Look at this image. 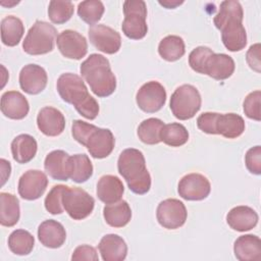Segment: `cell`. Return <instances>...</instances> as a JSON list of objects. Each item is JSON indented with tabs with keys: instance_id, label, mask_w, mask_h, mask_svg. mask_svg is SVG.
<instances>
[{
	"instance_id": "obj_10",
	"label": "cell",
	"mask_w": 261,
	"mask_h": 261,
	"mask_svg": "<svg viewBox=\"0 0 261 261\" xmlns=\"http://www.w3.org/2000/svg\"><path fill=\"white\" fill-rule=\"evenodd\" d=\"M179 196L188 201H201L206 199L211 192L210 181L200 173H189L181 177L178 182Z\"/></svg>"
},
{
	"instance_id": "obj_11",
	"label": "cell",
	"mask_w": 261,
	"mask_h": 261,
	"mask_svg": "<svg viewBox=\"0 0 261 261\" xmlns=\"http://www.w3.org/2000/svg\"><path fill=\"white\" fill-rule=\"evenodd\" d=\"M91 44L99 51L106 54H114L121 47L119 33L105 24L92 25L88 31Z\"/></svg>"
},
{
	"instance_id": "obj_39",
	"label": "cell",
	"mask_w": 261,
	"mask_h": 261,
	"mask_svg": "<svg viewBox=\"0 0 261 261\" xmlns=\"http://www.w3.org/2000/svg\"><path fill=\"white\" fill-rule=\"evenodd\" d=\"M65 189L66 186L64 185H56L50 190L44 201L45 208L49 213L53 215L63 213L64 208L62 204V197Z\"/></svg>"
},
{
	"instance_id": "obj_47",
	"label": "cell",
	"mask_w": 261,
	"mask_h": 261,
	"mask_svg": "<svg viewBox=\"0 0 261 261\" xmlns=\"http://www.w3.org/2000/svg\"><path fill=\"white\" fill-rule=\"evenodd\" d=\"M0 166H1V179H2L1 180V186H3L10 176L11 165H10L9 161H7L4 158H1L0 159Z\"/></svg>"
},
{
	"instance_id": "obj_19",
	"label": "cell",
	"mask_w": 261,
	"mask_h": 261,
	"mask_svg": "<svg viewBox=\"0 0 261 261\" xmlns=\"http://www.w3.org/2000/svg\"><path fill=\"white\" fill-rule=\"evenodd\" d=\"M1 112L10 119L19 120L24 118L30 105L27 98L17 91H7L1 97Z\"/></svg>"
},
{
	"instance_id": "obj_26",
	"label": "cell",
	"mask_w": 261,
	"mask_h": 261,
	"mask_svg": "<svg viewBox=\"0 0 261 261\" xmlns=\"http://www.w3.org/2000/svg\"><path fill=\"white\" fill-rule=\"evenodd\" d=\"M11 154L13 159L20 164L30 162L37 154L38 144L35 138L28 134L15 137L11 142Z\"/></svg>"
},
{
	"instance_id": "obj_4",
	"label": "cell",
	"mask_w": 261,
	"mask_h": 261,
	"mask_svg": "<svg viewBox=\"0 0 261 261\" xmlns=\"http://www.w3.org/2000/svg\"><path fill=\"white\" fill-rule=\"evenodd\" d=\"M56 36L57 32L53 24L36 20L22 42V49L30 55L47 54L53 50Z\"/></svg>"
},
{
	"instance_id": "obj_14",
	"label": "cell",
	"mask_w": 261,
	"mask_h": 261,
	"mask_svg": "<svg viewBox=\"0 0 261 261\" xmlns=\"http://www.w3.org/2000/svg\"><path fill=\"white\" fill-rule=\"evenodd\" d=\"M218 30L224 47L231 52L243 50L247 45V33L243 25V18H231L223 22Z\"/></svg>"
},
{
	"instance_id": "obj_30",
	"label": "cell",
	"mask_w": 261,
	"mask_h": 261,
	"mask_svg": "<svg viewBox=\"0 0 261 261\" xmlns=\"http://www.w3.org/2000/svg\"><path fill=\"white\" fill-rule=\"evenodd\" d=\"M24 33V27L20 18L14 15L5 16L1 20V41L5 46H16Z\"/></svg>"
},
{
	"instance_id": "obj_23",
	"label": "cell",
	"mask_w": 261,
	"mask_h": 261,
	"mask_svg": "<svg viewBox=\"0 0 261 261\" xmlns=\"http://www.w3.org/2000/svg\"><path fill=\"white\" fill-rule=\"evenodd\" d=\"M98 249L104 261H122L127 255L126 243L115 233L105 234L101 239Z\"/></svg>"
},
{
	"instance_id": "obj_28",
	"label": "cell",
	"mask_w": 261,
	"mask_h": 261,
	"mask_svg": "<svg viewBox=\"0 0 261 261\" xmlns=\"http://www.w3.org/2000/svg\"><path fill=\"white\" fill-rule=\"evenodd\" d=\"M103 216L106 223L112 227H123L132 218V210L124 200L107 204L103 209Z\"/></svg>"
},
{
	"instance_id": "obj_44",
	"label": "cell",
	"mask_w": 261,
	"mask_h": 261,
	"mask_svg": "<svg viewBox=\"0 0 261 261\" xmlns=\"http://www.w3.org/2000/svg\"><path fill=\"white\" fill-rule=\"evenodd\" d=\"M217 112H204L197 118V126L203 133L209 135H216V120Z\"/></svg>"
},
{
	"instance_id": "obj_27",
	"label": "cell",
	"mask_w": 261,
	"mask_h": 261,
	"mask_svg": "<svg viewBox=\"0 0 261 261\" xmlns=\"http://www.w3.org/2000/svg\"><path fill=\"white\" fill-rule=\"evenodd\" d=\"M245 130L244 118L236 113L218 114L216 120V135H221L226 139H236Z\"/></svg>"
},
{
	"instance_id": "obj_12",
	"label": "cell",
	"mask_w": 261,
	"mask_h": 261,
	"mask_svg": "<svg viewBox=\"0 0 261 261\" xmlns=\"http://www.w3.org/2000/svg\"><path fill=\"white\" fill-rule=\"evenodd\" d=\"M57 48L60 53L69 59L80 60L88 52V43L86 38L72 30L62 31L56 39Z\"/></svg>"
},
{
	"instance_id": "obj_40",
	"label": "cell",
	"mask_w": 261,
	"mask_h": 261,
	"mask_svg": "<svg viewBox=\"0 0 261 261\" xmlns=\"http://www.w3.org/2000/svg\"><path fill=\"white\" fill-rule=\"evenodd\" d=\"M260 99H261V92L260 90H256L248 94L243 103V108L246 116L256 121H260L261 119Z\"/></svg>"
},
{
	"instance_id": "obj_34",
	"label": "cell",
	"mask_w": 261,
	"mask_h": 261,
	"mask_svg": "<svg viewBox=\"0 0 261 261\" xmlns=\"http://www.w3.org/2000/svg\"><path fill=\"white\" fill-rule=\"evenodd\" d=\"M34 245L35 239L33 234L24 229H15L8 237V248L15 255H29Z\"/></svg>"
},
{
	"instance_id": "obj_33",
	"label": "cell",
	"mask_w": 261,
	"mask_h": 261,
	"mask_svg": "<svg viewBox=\"0 0 261 261\" xmlns=\"http://www.w3.org/2000/svg\"><path fill=\"white\" fill-rule=\"evenodd\" d=\"M164 123L161 119L151 117L143 120L137 129L139 139L147 145H156L161 142V130Z\"/></svg>"
},
{
	"instance_id": "obj_1",
	"label": "cell",
	"mask_w": 261,
	"mask_h": 261,
	"mask_svg": "<svg viewBox=\"0 0 261 261\" xmlns=\"http://www.w3.org/2000/svg\"><path fill=\"white\" fill-rule=\"evenodd\" d=\"M57 92L61 99L74 106L75 110L85 118L93 120L99 114V104L93 98L83 79L71 72L62 73L56 84Z\"/></svg>"
},
{
	"instance_id": "obj_20",
	"label": "cell",
	"mask_w": 261,
	"mask_h": 261,
	"mask_svg": "<svg viewBox=\"0 0 261 261\" xmlns=\"http://www.w3.org/2000/svg\"><path fill=\"white\" fill-rule=\"evenodd\" d=\"M38 239L43 246L50 249H57L64 244L66 231L60 222L54 219H48L39 225Z\"/></svg>"
},
{
	"instance_id": "obj_5",
	"label": "cell",
	"mask_w": 261,
	"mask_h": 261,
	"mask_svg": "<svg viewBox=\"0 0 261 261\" xmlns=\"http://www.w3.org/2000/svg\"><path fill=\"white\" fill-rule=\"evenodd\" d=\"M202 99L199 91L192 85H181L175 89L170 97V109L174 117L188 120L200 110Z\"/></svg>"
},
{
	"instance_id": "obj_37",
	"label": "cell",
	"mask_w": 261,
	"mask_h": 261,
	"mask_svg": "<svg viewBox=\"0 0 261 261\" xmlns=\"http://www.w3.org/2000/svg\"><path fill=\"white\" fill-rule=\"evenodd\" d=\"M73 3L70 1H50L48 16L53 23L61 24L68 21L73 14Z\"/></svg>"
},
{
	"instance_id": "obj_13",
	"label": "cell",
	"mask_w": 261,
	"mask_h": 261,
	"mask_svg": "<svg viewBox=\"0 0 261 261\" xmlns=\"http://www.w3.org/2000/svg\"><path fill=\"white\" fill-rule=\"evenodd\" d=\"M48 186L47 175L38 169L25 171L18 180V194L28 201L39 199L46 191Z\"/></svg>"
},
{
	"instance_id": "obj_18",
	"label": "cell",
	"mask_w": 261,
	"mask_h": 261,
	"mask_svg": "<svg viewBox=\"0 0 261 261\" xmlns=\"http://www.w3.org/2000/svg\"><path fill=\"white\" fill-rule=\"evenodd\" d=\"M234 67V61L229 55L213 52L206 60L203 74L216 81H223L232 75Z\"/></svg>"
},
{
	"instance_id": "obj_48",
	"label": "cell",
	"mask_w": 261,
	"mask_h": 261,
	"mask_svg": "<svg viewBox=\"0 0 261 261\" xmlns=\"http://www.w3.org/2000/svg\"><path fill=\"white\" fill-rule=\"evenodd\" d=\"M184 1H170V0H165V1H159V4L164 6L167 9H173L177 7L178 5L182 4Z\"/></svg>"
},
{
	"instance_id": "obj_36",
	"label": "cell",
	"mask_w": 261,
	"mask_h": 261,
	"mask_svg": "<svg viewBox=\"0 0 261 261\" xmlns=\"http://www.w3.org/2000/svg\"><path fill=\"white\" fill-rule=\"evenodd\" d=\"M104 10V4L99 0L82 1L77 5V14L80 18L91 27L98 23L102 18Z\"/></svg>"
},
{
	"instance_id": "obj_3",
	"label": "cell",
	"mask_w": 261,
	"mask_h": 261,
	"mask_svg": "<svg viewBox=\"0 0 261 261\" xmlns=\"http://www.w3.org/2000/svg\"><path fill=\"white\" fill-rule=\"evenodd\" d=\"M82 76L92 92L100 97H108L116 89V77L111 70L109 60L101 54H91L80 66Z\"/></svg>"
},
{
	"instance_id": "obj_43",
	"label": "cell",
	"mask_w": 261,
	"mask_h": 261,
	"mask_svg": "<svg viewBox=\"0 0 261 261\" xmlns=\"http://www.w3.org/2000/svg\"><path fill=\"white\" fill-rule=\"evenodd\" d=\"M245 163L247 169L256 175L261 173V147L255 146L250 148L245 155Z\"/></svg>"
},
{
	"instance_id": "obj_24",
	"label": "cell",
	"mask_w": 261,
	"mask_h": 261,
	"mask_svg": "<svg viewBox=\"0 0 261 261\" xmlns=\"http://www.w3.org/2000/svg\"><path fill=\"white\" fill-rule=\"evenodd\" d=\"M124 193L122 181L115 175L106 174L100 177L97 184L96 194L100 201L105 204H112L121 200Z\"/></svg>"
},
{
	"instance_id": "obj_32",
	"label": "cell",
	"mask_w": 261,
	"mask_h": 261,
	"mask_svg": "<svg viewBox=\"0 0 261 261\" xmlns=\"http://www.w3.org/2000/svg\"><path fill=\"white\" fill-rule=\"evenodd\" d=\"M93 175V164L86 154H75L70 156L69 178L74 182L82 184Z\"/></svg>"
},
{
	"instance_id": "obj_35",
	"label": "cell",
	"mask_w": 261,
	"mask_h": 261,
	"mask_svg": "<svg viewBox=\"0 0 261 261\" xmlns=\"http://www.w3.org/2000/svg\"><path fill=\"white\" fill-rule=\"evenodd\" d=\"M189 141V132L177 122L164 124L161 130V142L170 147H180Z\"/></svg>"
},
{
	"instance_id": "obj_22",
	"label": "cell",
	"mask_w": 261,
	"mask_h": 261,
	"mask_svg": "<svg viewBox=\"0 0 261 261\" xmlns=\"http://www.w3.org/2000/svg\"><path fill=\"white\" fill-rule=\"evenodd\" d=\"M257 212L249 206H237L229 210L226 215V222L229 227L237 231H248L258 223Z\"/></svg>"
},
{
	"instance_id": "obj_29",
	"label": "cell",
	"mask_w": 261,
	"mask_h": 261,
	"mask_svg": "<svg viewBox=\"0 0 261 261\" xmlns=\"http://www.w3.org/2000/svg\"><path fill=\"white\" fill-rule=\"evenodd\" d=\"M20 217L18 199L9 193H0V223L3 226H14Z\"/></svg>"
},
{
	"instance_id": "obj_38",
	"label": "cell",
	"mask_w": 261,
	"mask_h": 261,
	"mask_svg": "<svg viewBox=\"0 0 261 261\" xmlns=\"http://www.w3.org/2000/svg\"><path fill=\"white\" fill-rule=\"evenodd\" d=\"M236 17L244 18V11L241 3L234 0H226L220 3L219 11L214 16L213 22L218 29L224 21Z\"/></svg>"
},
{
	"instance_id": "obj_42",
	"label": "cell",
	"mask_w": 261,
	"mask_h": 261,
	"mask_svg": "<svg viewBox=\"0 0 261 261\" xmlns=\"http://www.w3.org/2000/svg\"><path fill=\"white\" fill-rule=\"evenodd\" d=\"M98 127L94 124L88 123L86 121L76 119L72 122L71 125V135L73 137V139L80 143L81 145L85 146L87 145V142L89 140V138L91 137V135L97 129Z\"/></svg>"
},
{
	"instance_id": "obj_9",
	"label": "cell",
	"mask_w": 261,
	"mask_h": 261,
	"mask_svg": "<svg viewBox=\"0 0 261 261\" xmlns=\"http://www.w3.org/2000/svg\"><path fill=\"white\" fill-rule=\"evenodd\" d=\"M136 101L141 110L147 113L159 111L166 102V91L164 87L156 81L144 84L136 95Z\"/></svg>"
},
{
	"instance_id": "obj_15",
	"label": "cell",
	"mask_w": 261,
	"mask_h": 261,
	"mask_svg": "<svg viewBox=\"0 0 261 261\" xmlns=\"http://www.w3.org/2000/svg\"><path fill=\"white\" fill-rule=\"evenodd\" d=\"M18 80L19 86L24 93L37 95L46 88L48 76L42 66L31 63L21 68Z\"/></svg>"
},
{
	"instance_id": "obj_21",
	"label": "cell",
	"mask_w": 261,
	"mask_h": 261,
	"mask_svg": "<svg viewBox=\"0 0 261 261\" xmlns=\"http://www.w3.org/2000/svg\"><path fill=\"white\" fill-rule=\"evenodd\" d=\"M44 168L53 179L68 180L70 156L63 150H54L46 156Z\"/></svg>"
},
{
	"instance_id": "obj_25",
	"label": "cell",
	"mask_w": 261,
	"mask_h": 261,
	"mask_svg": "<svg viewBox=\"0 0 261 261\" xmlns=\"http://www.w3.org/2000/svg\"><path fill=\"white\" fill-rule=\"evenodd\" d=\"M234 256L240 261L261 260V241L254 234L239 237L233 244Z\"/></svg>"
},
{
	"instance_id": "obj_2",
	"label": "cell",
	"mask_w": 261,
	"mask_h": 261,
	"mask_svg": "<svg viewBox=\"0 0 261 261\" xmlns=\"http://www.w3.org/2000/svg\"><path fill=\"white\" fill-rule=\"evenodd\" d=\"M117 169L133 193L144 195L150 191L151 175L146 167L145 157L140 150L135 148L123 150L117 160Z\"/></svg>"
},
{
	"instance_id": "obj_17",
	"label": "cell",
	"mask_w": 261,
	"mask_h": 261,
	"mask_svg": "<svg viewBox=\"0 0 261 261\" xmlns=\"http://www.w3.org/2000/svg\"><path fill=\"white\" fill-rule=\"evenodd\" d=\"M114 145L115 139L112 132L108 128L98 127L89 138L86 147L92 157L103 159L111 154Z\"/></svg>"
},
{
	"instance_id": "obj_46",
	"label": "cell",
	"mask_w": 261,
	"mask_h": 261,
	"mask_svg": "<svg viewBox=\"0 0 261 261\" xmlns=\"http://www.w3.org/2000/svg\"><path fill=\"white\" fill-rule=\"evenodd\" d=\"M260 44H254L250 46L246 54V60L250 68L260 72L261 71V59H260Z\"/></svg>"
},
{
	"instance_id": "obj_8",
	"label": "cell",
	"mask_w": 261,
	"mask_h": 261,
	"mask_svg": "<svg viewBox=\"0 0 261 261\" xmlns=\"http://www.w3.org/2000/svg\"><path fill=\"white\" fill-rule=\"evenodd\" d=\"M188 212L185 204L177 199L161 201L156 210V217L161 226L167 229H176L182 226L187 220Z\"/></svg>"
},
{
	"instance_id": "obj_31",
	"label": "cell",
	"mask_w": 261,
	"mask_h": 261,
	"mask_svg": "<svg viewBox=\"0 0 261 261\" xmlns=\"http://www.w3.org/2000/svg\"><path fill=\"white\" fill-rule=\"evenodd\" d=\"M186 52L185 42L181 37L169 35L163 38L158 45V53L166 61L173 62L180 59Z\"/></svg>"
},
{
	"instance_id": "obj_45",
	"label": "cell",
	"mask_w": 261,
	"mask_h": 261,
	"mask_svg": "<svg viewBox=\"0 0 261 261\" xmlns=\"http://www.w3.org/2000/svg\"><path fill=\"white\" fill-rule=\"evenodd\" d=\"M72 261H81V260H87V261H98L99 257L97 254V251L94 247L90 245H81L75 248L71 255Z\"/></svg>"
},
{
	"instance_id": "obj_7",
	"label": "cell",
	"mask_w": 261,
	"mask_h": 261,
	"mask_svg": "<svg viewBox=\"0 0 261 261\" xmlns=\"http://www.w3.org/2000/svg\"><path fill=\"white\" fill-rule=\"evenodd\" d=\"M62 204L70 218L83 220L93 212L95 200L81 188L66 187L62 197Z\"/></svg>"
},
{
	"instance_id": "obj_16",
	"label": "cell",
	"mask_w": 261,
	"mask_h": 261,
	"mask_svg": "<svg viewBox=\"0 0 261 261\" xmlns=\"http://www.w3.org/2000/svg\"><path fill=\"white\" fill-rule=\"evenodd\" d=\"M37 125L42 134L47 137H57L64 130L65 118L57 108L43 107L37 116Z\"/></svg>"
},
{
	"instance_id": "obj_41",
	"label": "cell",
	"mask_w": 261,
	"mask_h": 261,
	"mask_svg": "<svg viewBox=\"0 0 261 261\" xmlns=\"http://www.w3.org/2000/svg\"><path fill=\"white\" fill-rule=\"evenodd\" d=\"M212 53L213 51L205 46H199L195 48L189 55V64L191 68L194 71L203 74L206 60Z\"/></svg>"
},
{
	"instance_id": "obj_6",
	"label": "cell",
	"mask_w": 261,
	"mask_h": 261,
	"mask_svg": "<svg viewBox=\"0 0 261 261\" xmlns=\"http://www.w3.org/2000/svg\"><path fill=\"white\" fill-rule=\"evenodd\" d=\"M123 34L132 40L143 39L148 33L146 3L143 0H126L123 2Z\"/></svg>"
}]
</instances>
